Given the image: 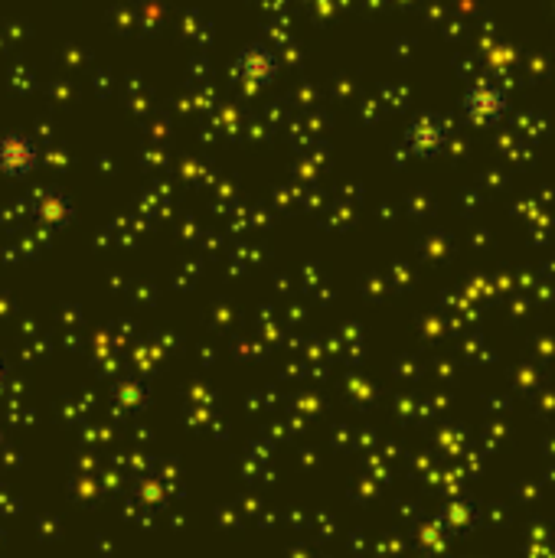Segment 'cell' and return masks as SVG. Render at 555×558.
<instances>
[{
  "mask_svg": "<svg viewBox=\"0 0 555 558\" xmlns=\"http://www.w3.org/2000/svg\"><path fill=\"white\" fill-rule=\"evenodd\" d=\"M36 160H40V151H36V144L30 138H20V134L0 138V173L23 177V173H30L36 167Z\"/></svg>",
  "mask_w": 555,
  "mask_h": 558,
  "instance_id": "cell-1",
  "label": "cell"
},
{
  "mask_svg": "<svg viewBox=\"0 0 555 558\" xmlns=\"http://www.w3.org/2000/svg\"><path fill=\"white\" fill-rule=\"evenodd\" d=\"M0 376H4V366H0Z\"/></svg>",
  "mask_w": 555,
  "mask_h": 558,
  "instance_id": "cell-2",
  "label": "cell"
}]
</instances>
